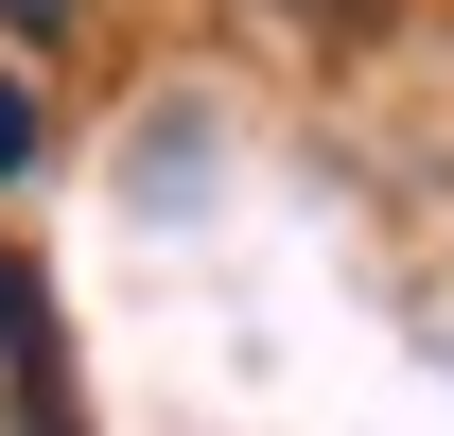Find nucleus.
I'll use <instances>...</instances> for the list:
<instances>
[{
    "instance_id": "nucleus-1",
    "label": "nucleus",
    "mask_w": 454,
    "mask_h": 436,
    "mask_svg": "<svg viewBox=\"0 0 454 436\" xmlns=\"http://www.w3.org/2000/svg\"><path fill=\"white\" fill-rule=\"evenodd\" d=\"M35 158V88H18V70H0V175Z\"/></svg>"
}]
</instances>
